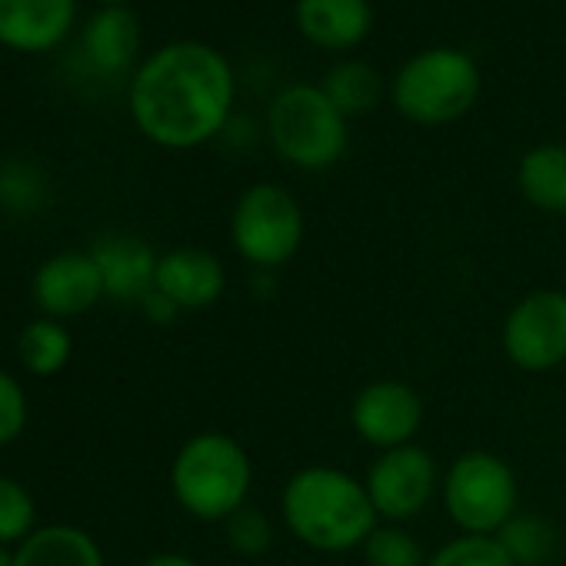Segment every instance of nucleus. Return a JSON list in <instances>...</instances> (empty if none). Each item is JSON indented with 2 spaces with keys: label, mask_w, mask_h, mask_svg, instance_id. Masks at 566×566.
<instances>
[{
  "label": "nucleus",
  "mask_w": 566,
  "mask_h": 566,
  "mask_svg": "<svg viewBox=\"0 0 566 566\" xmlns=\"http://www.w3.org/2000/svg\"><path fill=\"white\" fill-rule=\"evenodd\" d=\"M563 294H566V273H563Z\"/></svg>",
  "instance_id": "2f4dec72"
},
{
  "label": "nucleus",
  "mask_w": 566,
  "mask_h": 566,
  "mask_svg": "<svg viewBox=\"0 0 566 566\" xmlns=\"http://www.w3.org/2000/svg\"><path fill=\"white\" fill-rule=\"evenodd\" d=\"M28 417H31V407H28L24 387L18 384L14 374L0 370V447L14 443L24 433Z\"/></svg>",
  "instance_id": "bb28decb"
},
{
  "label": "nucleus",
  "mask_w": 566,
  "mask_h": 566,
  "mask_svg": "<svg viewBox=\"0 0 566 566\" xmlns=\"http://www.w3.org/2000/svg\"><path fill=\"white\" fill-rule=\"evenodd\" d=\"M140 566H203V563L193 559V556H187V553H154Z\"/></svg>",
  "instance_id": "c85d7f7f"
},
{
  "label": "nucleus",
  "mask_w": 566,
  "mask_h": 566,
  "mask_svg": "<svg viewBox=\"0 0 566 566\" xmlns=\"http://www.w3.org/2000/svg\"><path fill=\"white\" fill-rule=\"evenodd\" d=\"M304 207L283 184H250L230 210V243L260 273L291 263L304 247Z\"/></svg>",
  "instance_id": "0eeeda50"
},
{
  "label": "nucleus",
  "mask_w": 566,
  "mask_h": 566,
  "mask_svg": "<svg viewBox=\"0 0 566 566\" xmlns=\"http://www.w3.org/2000/svg\"><path fill=\"white\" fill-rule=\"evenodd\" d=\"M31 297L41 317L64 324L94 311L107 297V291L91 250H61L38 266L31 280Z\"/></svg>",
  "instance_id": "9b49d317"
},
{
  "label": "nucleus",
  "mask_w": 566,
  "mask_h": 566,
  "mask_svg": "<svg viewBox=\"0 0 566 566\" xmlns=\"http://www.w3.org/2000/svg\"><path fill=\"white\" fill-rule=\"evenodd\" d=\"M77 0H0V44L18 54H44L71 34Z\"/></svg>",
  "instance_id": "4468645a"
},
{
  "label": "nucleus",
  "mask_w": 566,
  "mask_h": 566,
  "mask_svg": "<svg viewBox=\"0 0 566 566\" xmlns=\"http://www.w3.org/2000/svg\"><path fill=\"white\" fill-rule=\"evenodd\" d=\"M440 467L430 450L420 443H407L397 450H384L370 460L364 483L377 506L380 523H410L440 496Z\"/></svg>",
  "instance_id": "6e6552de"
},
{
  "label": "nucleus",
  "mask_w": 566,
  "mask_h": 566,
  "mask_svg": "<svg viewBox=\"0 0 566 566\" xmlns=\"http://www.w3.org/2000/svg\"><path fill=\"white\" fill-rule=\"evenodd\" d=\"M38 530V506L31 490L0 473V546H21Z\"/></svg>",
  "instance_id": "b1692460"
},
{
  "label": "nucleus",
  "mask_w": 566,
  "mask_h": 566,
  "mask_svg": "<svg viewBox=\"0 0 566 566\" xmlns=\"http://www.w3.org/2000/svg\"><path fill=\"white\" fill-rule=\"evenodd\" d=\"M294 24L311 48L344 54L370 38L374 8L370 0H297Z\"/></svg>",
  "instance_id": "2eb2a0df"
},
{
  "label": "nucleus",
  "mask_w": 566,
  "mask_h": 566,
  "mask_svg": "<svg viewBox=\"0 0 566 566\" xmlns=\"http://www.w3.org/2000/svg\"><path fill=\"white\" fill-rule=\"evenodd\" d=\"M14 566H107L101 543L71 523L38 526L21 546H14Z\"/></svg>",
  "instance_id": "f3484780"
},
{
  "label": "nucleus",
  "mask_w": 566,
  "mask_h": 566,
  "mask_svg": "<svg viewBox=\"0 0 566 566\" xmlns=\"http://www.w3.org/2000/svg\"><path fill=\"white\" fill-rule=\"evenodd\" d=\"M51 200V180L48 174L31 164V160H8L0 167V207L31 217L38 210H44Z\"/></svg>",
  "instance_id": "4be33fe9"
},
{
  "label": "nucleus",
  "mask_w": 566,
  "mask_h": 566,
  "mask_svg": "<svg viewBox=\"0 0 566 566\" xmlns=\"http://www.w3.org/2000/svg\"><path fill=\"white\" fill-rule=\"evenodd\" d=\"M223 539L237 556L260 559L273 546V523L256 503H247L233 516L223 520Z\"/></svg>",
  "instance_id": "393cba45"
},
{
  "label": "nucleus",
  "mask_w": 566,
  "mask_h": 566,
  "mask_svg": "<svg viewBox=\"0 0 566 566\" xmlns=\"http://www.w3.org/2000/svg\"><path fill=\"white\" fill-rule=\"evenodd\" d=\"M483 91L476 61L460 48H427L390 81L394 111L417 127H447L473 111Z\"/></svg>",
  "instance_id": "20e7f679"
},
{
  "label": "nucleus",
  "mask_w": 566,
  "mask_h": 566,
  "mask_svg": "<svg viewBox=\"0 0 566 566\" xmlns=\"http://www.w3.org/2000/svg\"><path fill=\"white\" fill-rule=\"evenodd\" d=\"M101 4H104V8H127L130 0H101Z\"/></svg>",
  "instance_id": "7c9ffc66"
},
{
  "label": "nucleus",
  "mask_w": 566,
  "mask_h": 566,
  "mask_svg": "<svg viewBox=\"0 0 566 566\" xmlns=\"http://www.w3.org/2000/svg\"><path fill=\"white\" fill-rule=\"evenodd\" d=\"M91 256L97 260L111 301L140 304L154 291L160 253H154V247L137 233H104L94 240Z\"/></svg>",
  "instance_id": "ddd939ff"
},
{
  "label": "nucleus",
  "mask_w": 566,
  "mask_h": 566,
  "mask_svg": "<svg viewBox=\"0 0 566 566\" xmlns=\"http://www.w3.org/2000/svg\"><path fill=\"white\" fill-rule=\"evenodd\" d=\"M506 360L523 374H549L566 364V294L533 291L520 297L500 331Z\"/></svg>",
  "instance_id": "1a4fd4ad"
},
{
  "label": "nucleus",
  "mask_w": 566,
  "mask_h": 566,
  "mask_svg": "<svg viewBox=\"0 0 566 566\" xmlns=\"http://www.w3.org/2000/svg\"><path fill=\"white\" fill-rule=\"evenodd\" d=\"M364 566H427L430 553L403 523H380L360 546Z\"/></svg>",
  "instance_id": "5701e85b"
},
{
  "label": "nucleus",
  "mask_w": 566,
  "mask_h": 566,
  "mask_svg": "<svg viewBox=\"0 0 566 566\" xmlns=\"http://www.w3.org/2000/svg\"><path fill=\"white\" fill-rule=\"evenodd\" d=\"M237 77L230 61L203 41L154 51L130 77L127 107L137 130L164 150L210 144L233 120Z\"/></svg>",
  "instance_id": "f257e3e1"
},
{
  "label": "nucleus",
  "mask_w": 566,
  "mask_h": 566,
  "mask_svg": "<svg viewBox=\"0 0 566 566\" xmlns=\"http://www.w3.org/2000/svg\"><path fill=\"white\" fill-rule=\"evenodd\" d=\"M423 417V397L410 384L394 377L364 384L350 400V427L360 437V443H367L377 453L417 443Z\"/></svg>",
  "instance_id": "9d476101"
},
{
  "label": "nucleus",
  "mask_w": 566,
  "mask_h": 566,
  "mask_svg": "<svg viewBox=\"0 0 566 566\" xmlns=\"http://www.w3.org/2000/svg\"><path fill=\"white\" fill-rule=\"evenodd\" d=\"M280 520L314 553H354L380 526L367 483L340 467H304L280 490Z\"/></svg>",
  "instance_id": "f03ea898"
},
{
  "label": "nucleus",
  "mask_w": 566,
  "mask_h": 566,
  "mask_svg": "<svg viewBox=\"0 0 566 566\" xmlns=\"http://www.w3.org/2000/svg\"><path fill=\"white\" fill-rule=\"evenodd\" d=\"M440 503L463 536H496L520 513V483L503 457L467 450L443 470Z\"/></svg>",
  "instance_id": "423d86ee"
},
{
  "label": "nucleus",
  "mask_w": 566,
  "mask_h": 566,
  "mask_svg": "<svg viewBox=\"0 0 566 566\" xmlns=\"http://www.w3.org/2000/svg\"><path fill=\"white\" fill-rule=\"evenodd\" d=\"M523 200L543 213L566 217V144H536L516 164Z\"/></svg>",
  "instance_id": "a211bd4d"
},
{
  "label": "nucleus",
  "mask_w": 566,
  "mask_h": 566,
  "mask_svg": "<svg viewBox=\"0 0 566 566\" xmlns=\"http://www.w3.org/2000/svg\"><path fill=\"white\" fill-rule=\"evenodd\" d=\"M500 546L510 553L516 566H543L556 553V530L546 516L520 510L500 533Z\"/></svg>",
  "instance_id": "412c9836"
},
{
  "label": "nucleus",
  "mask_w": 566,
  "mask_h": 566,
  "mask_svg": "<svg viewBox=\"0 0 566 566\" xmlns=\"http://www.w3.org/2000/svg\"><path fill=\"white\" fill-rule=\"evenodd\" d=\"M266 140L297 170H331L350 147V120L331 104L321 84L283 87L266 107Z\"/></svg>",
  "instance_id": "39448f33"
},
{
  "label": "nucleus",
  "mask_w": 566,
  "mask_h": 566,
  "mask_svg": "<svg viewBox=\"0 0 566 566\" xmlns=\"http://www.w3.org/2000/svg\"><path fill=\"white\" fill-rule=\"evenodd\" d=\"M250 453L223 430L193 433L170 463V493L177 506L200 523H223L250 503Z\"/></svg>",
  "instance_id": "7ed1b4c3"
},
{
  "label": "nucleus",
  "mask_w": 566,
  "mask_h": 566,
  "mask_svg": "<svg viewBox=\"0 0 566 566\" xmlns=\"http://www.w3.org/2000/svg\"><path fill=\"white\" fill-rule=\"evenodd\" d=\"M140 54V21L130 8L97 11L81 34V57L101 77H117L134 67Z\"/></svg>",
  "instance_id": "dca6fc26"
},
{
  "label": "nucleus",
  "mask_w": 566,
  "mask_h": 566,
  "mask_svg": "<svg viewBox=\"0 0 566 566\" xmlns=\"http://www.w3.org/2000/svg\"><path fill=\"white\" fill-rule=\"evenodd\" d=\"M74 354V337L61 321L38 317L31 321L21 337H18V357L21 367L34 377H54L71 364Z\"/></svg>",
  "instance_id": "aec40b11"
},
{
  "label": "nucleus",
  "mask_w": 566,
  "mask_h": 566,
  "mask_svg": "<svg viewBox=\"0 0 566 566\" xmlns=\"http://www.w3.org/2000/svg\"><path fill=\"white\" fill-rule=\"evenodd\" d=\"M427 566H516L496 536H453L437 546Z\"/></svg>",
  "instance_id": "a878e982"
},
{
  "label": "nucleus",
  "mask_w": 566,
  "mask_h": 566,
  "mask_svg": "<svg viewBox=\"0 0 566 566\" xmlns=\"http://www.w3.org/2000/svg\"><path fill=\"white\" fill-rule=\"evenodd\" d=\"M321 87L347 120L377 111V104L384 101V77L367 61H340V64H334L327 71V77L321 81Z\"/></svg>",
  "instance_id": "6ab92c4d"
},
{
  "label": "nucleus",
  "mask_w": 566,
  "mask_h": 566,
  "mask_svg": "<svg viewBox=\"0 0 566 566\" xmlns=\"http://www.w3.org/2000/svg\"><path fill=\"white\" fill-rule=\"evenodd\" d=\"M154 291H160L180 314L207 311L227 291V270L220 256L203 247H174L157 260Z\"/></svg>",
  "instance_id": "f8f14e48"
},
{
  "label": "nucleus",
  "mask_w": 566,
  "mask_h": 566,
  "mask_svg": "<svg viewBox=\"0 0 566 566\" xmlns=\"http://www.w3.org/2000/svg\"><path fill=\"white\" fill-rule=\"evenodd\" d=\"M137 307L144 311V317H147L150 324H160V327L174 324V321H177V314H180V311H177V307H174V304H170L164 294H160V291H150V294H147V297H144Z\"/></svg>",
  "instance_id": "cd10ccee"
},
{
  "label": "nucleus",
  "mask_w": 566,
  "mask_h": 566,
  "mask_svg": "<svg viewBox=\"0 0 566 566\" xmlns=\"http://www.w3.org/2000/svg\"><path fill=\"white\" fill-rule=\"evenodd\" d=\"M0 566H14V549L11 546H0Z\"/></svg>",
  "instance_id": "c756f323"
}]
</instances>
